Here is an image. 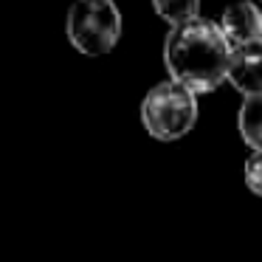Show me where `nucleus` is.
<instances>
[{
	"label": "nucleus",
	"mask_w": 262,
	"mask_h": 262,
	"mask_svg": "<svg viewBox=\"0 0 262 262\" xmlns=\"http://www.w3.org/2000/svg\"><path fill=\"white\" fill-rule=\"evenodd\" d=\"M164 62L169 79L181 82L198 96L211 93L223 82H228L231 42L214 20L194 17L169 29L164 40Z\"/></svg>",
	"instance_id": "1"
},
{
	"label": "nucleus",
	"mask_w": 262,
	"mask_h": 262,
	"mask_svg": "<svg viewBox=\"0 0 262 262\" xmlns=\"http://www.w3.org/2000/svg\"><path fill=\"white\" fill-rule=\"evenodd\" d=\"M141 124L155 141H178L198 124V93L166 79L147 91L141 102Z\"/></svg>",
	"instance_id": "2"
},
{
	"label": "nucleus",
	"mask_w": 262,
	"mask_h": 262,
	"mask_svg": "<svg viewBox=\"0 0 262 262\" xmlns=\"http://www.w3.org/2000/svg\"><path fill=\"white\" fill-rule=\"evenodd\" d=\"M71 46L85 57H104L121 40V12L113 0H74L65 17Z\"/></svg>",
	"instance_id": "3"
},
{
	"label": "nucleus",
	"mask_w": 262,
	"mask_h": 262,
	"mask_svg": "<svg viewBox=\"0 0 262 262\" xmlns=\"http://www.w3.org/2000/svg\"><path fill=\"white\" fill-rule=\"evenodd\" d=\"M217 26L226 34V40L231 42V48L256 42L262 40V6L254 0H237V3L223 9Z\"/></svg>",
	"instance_id": "4"
},
{
	"label": "nucleus",
	"mask_w": 262,
	"mask_h": 262,
	"mask_svg": "<svg viewBox=\"0 0 262 262\" xmlns=\"http://www.w3.org/2000/svg\"><path fill=\"white\" fill-rule=\"evenodd\" d=\"M228 82L243 96H262V40L231 48Z\"/></svg>",
	"instance_id": "5"
},
{
	"label": "nucleus",
	"mask_w": 262,
	"mask_h": 262,
	"mask_svg": "<svg viewBox=\"0 0 262 262\" xmlns=\"http://www.w3.org/2000/svg\"><path fill=\"white\" fill-rule=\"evenodd\" d=\"M237 127L251 152H262V96H245L237 116Z\"/></svg>",
	"instance_id": "6"
},
{
	"label": "nucleus",
	"mask_w": 262,
	"mask_h": 262,
	"mask_svg": "<svg viewBox=\"0 0 262 262\" xmlns=\"http://www.w3.org/2000/svg\"><path fill=\"white\" fill-rule=\"evenodd\" d=\"M152 9L169 26H181L200 17V0H152Z\"/></svg>",
	"instance_id": "7"
},
{
	"label": "nucleus",
	"mask_w": 262,
	"mask_h": 262,
	"mask_svg": "<svg viewBox=\"0 0 262 262\" xmlns=\"http://www.w3.org/2000/svg\"><path fill=\"white\" fill-rule=\"evenodd\" d=\"M245 186L251 194L262 198V152H251L245 161Z\"/></svg>",
	"instance_id": "8"
},
{
	"label": "nucleus",
	"mask_w": 262,
	"mask_h": 262,
	"mask_svg": "<svg viewBox=\"0 0 262 262\" xmlns=\"http://www.w3.org/2000/svg\"><path fill=\"white\" fill-rule=\"evenodd\" d=\"M259 6H262V0H259Z\"/></svg>",
	"instance_id": "9"
}]
</instances>
